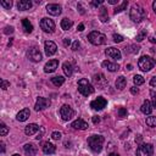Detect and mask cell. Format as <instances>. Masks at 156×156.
Instances as JSON below:
<instances>
[{"label":"cell","instance_id":"cell-44","mask_svg":"<svg viewBox=\"0 0 156 156\" xmlns=\"http://www.w3.org/2000/svg\"><path fill=\"white\" fill-rule=\"evenodd\" d=\"M79 46H80V44H79V41L78 40H76V41H73V44H72V50H78L79 49Z\"/></svg>","mask_w":156,"mask_h":156},{"label":"cell","instance_id":"cell-30","mask_svg":"<svg viewBox=\"0 0 156 156\" xmlns=\"http://www.w3.org/2000/svg\"><path fill=\"white\" fill-rule=\"evenodd\" d=\"M22 24H23V28H24L26 33H32V30H33V26H32V23L29 22V20L23 18V20H22Z\"/></svg>","mask_w":156,"mask_h":156},{"label":"cell","instance_id":"cell-41","mask_svg":"<svg viewBox=\"0 0 156 156\" xmlns=\"http://www.w3.org/2000/svg\"><path fill=\"white\" fill-rule=\"evenodd\" d=\"M9 87H10V82H7V80H5V79H1V89L6 90Z\"/></svg>","mask_w":156,"mask_h":156},{"label":"cell","instance_id":"cell-39","mask_svg":"<svg viewBox=\"0 0 156 156\" xmlns=\"http://www.w3.org/2000/svg\"><path fill=\"white\" fill-rule=\"evenodd\" d=\"M112 38H113V41L115 43H121V41H123V37L122 35H119V34H113L112 35Z\"/></svg>","mask_w":156,"mask_h":156},{"label":"cell","instance_id":"cell-43","mask_svg":"<svg viewBox=\"0 0 156 156\" xmlns=\"http://www.w3.org/2000/svg\"><path fill=\"white\" fill-rule=\"evenodd\" d=\"M102 0H94V1H91L90 2V5L91 6H100V5H102Z\"/></svg>","mask_w":156,"mask_h":156},{"label":"cell","instance_id":"cell-25","mask_svg":"<svg viewBox=\"0 0 156 156\" xmlns=\"http://www.w3.org/2000/svg\"><path fill=\"white\" fill-rule=\"evenodd\" d=\"M62 69H63V73L67 77H71L72 73H73V67H72V63L71 62H65L62 65Z\"/></svg>","mask_w":156,"mask_h":156},{"label":"cell","instance_id":"cell-59","mask_svg":"<svg viewBox=\"0 0 156 156\" xmlns=\"http://www.w3.org/2000/svg\"><path fill=\"white\" fill-rule=\"evenodd\" d=\"M12 156H20V155H18V154H13Z\"/></svg>","mask_w":156,"mask_h":156},{"label":"cell","instance_id":"cell-21","mask_svg":"<svg viewBox=\"0 0 156 156\" xmlns=\"http://www.w3.org/2000/svg\"><path fill=\"white\" fill-rule=\"evenodd\" d=\"M38 130H39V126L35 124V123H30V124L26 126V128H24V133H26L27 135H33V134H35Z\"/></svg>","mask_w":156,"mask_h":156},{"label":"cell","instance_id":"cell-2","mask_svg":"<svg viewBox=\"0 0 156 156\" xmlns=\"http://www.w3.org/2000/svg\"><path fill=\"white\" fill-rule=\"evenodd\" d=\"M105 139L102 135H91L88 138V145L94 152H100L102 150V144Z\"/></svg>","mask_w":156,"mask_h":156},{"label":"cell","instance_id":"cell-10","mask_svg":"<svg viewBox=\"0 0 156 156\" xmlns=\"http://www.w3.org/2000/svg\"><path fill=\"white\" fill-rule=\"evenodd\" d=\"M106 105H107V100L105 98H102V96H99V98H96L95 100H93L90 102V107L93 110H96V111L102 110L104 107H106Z\"/></svg>","mask_w":156,"mask_h":156},{"label":"cell","instance_id":"cell-55","mask_svg":"<svg viewBox=\"0 0 156 156\" xmlns=\"http://www.w3.org/2000/svg\"><path fill=\"white\" fill-rule=\"evenodd\" d=\"M152 9H154V12L156 13V0L152 2Z\"/></svg>","mask_w":156,"mask_h":156},{"label":"cell","instance_id":"cell-20","mask_svg":"<svg viewBox=\"0 0 156 156\" xmlns=\"http://www.w3.org/2000/svg\"><path fill=\"white\" fill-rule=\"evenodd\" d=\"M32 1L30 0H20L18 2H17V7H18V10H21V11H26V10H29L30 7H32Z\"/></svg>","mask_w":156,"mask_h":156},{"label":"cell","instance_id":"cell-37","mask_svg":"<svg viewBox=\"0 0 156 156\" xmlns=\"http://www.w3.org/2000/svg\"><path fill=\"white\" fill-rule=\"evenodd\" d=\"M127 115H128L127 108H124V107H119L118 108V117L119 118H124V117H127Z\"/></svg>","mask_w":156,"mask_h":156},{"label":"cell","instance_id":"cell-32","mask_svg":"<svg viewBox=\"0 0 156 156\" xmlns=\"http://www.w3.org/2000/svg\"><path fill=\"white\" fill-rule=\"evenodd\" d=\"M139 46L138 45H129L128 48H126V52H130V54H136L139 51Z\"/></svg>","mask_w":156,"mask_h":156},{"label":"cell","instance_id":"cell-53","mask_svg":"<svg viewBox=\"0 0 156 156\" xmlns=\"http://www.w3.org/2000/svg\"><path fill=\"white\" fill-rule=\"evenodd\" d=\"M78 30H79V32H82V30H84V24H83V23H80V24L78 26Z\"/></svg>","mask_w":156,"mask_h":156},{"label":"cell","instance_id":"cell-15","mask_svg":"<svg viewBox=\"0 0 156 156\" xmlns=\"http://www.w3.org/2000/svg\"><path fill=\"white\" fill-rule=\"evenodd\" d=\"M57 66H58V60H56V58L50 60L49 62L45 63V66H44V72H45V73H52V72L56 71Z\"/></svg>","mask_w":156,"mask_h":156},{"label":"cell","instance_id":"cell-7","mask_svg":"<svg viewBox=\"0 0 156 156\" xmlns=\"http://www.w3.org/2000/svg\"><path fill=\"white\" fill-rule=\"evenodd\" d=\"M40 28L45 32V33H52L55 30V22L48 17L41 18L40 21Z\"/></svg>","mask_w":156,"mask_h":156},{"label":"cell","instance_id":"cell-57","mask_svg":"<svg viewBox=\"0 0 156 156\" xmlns=\"http://www.w3.org/2000/svg\"><path fill=\"white\" fill-rule=\"evenodd\" d=\"M108 156H119V155H118V154H116V152H111Z\"/></svg>","mask_w":156,"mask_h":156},{"label":"cell","instance_id":"cell-31","mask_svg":"<svg viewBox=\"0 0 156 156\" xmlns=\"http://www.w3.org/2000/svg\"><path fill=\"white\" fill-rule=\"evenodd\" d=\"M127 5H128V1L127 0H124L121 5H117L116 9H115V13H118V12H122L123 10H126L127 9Z\"/></svg>","mask_w":156,"mask_h":156},{"label":"cell","instance_id":"cell-3","mask_svg":"<svg viewBox=\"0 0 156 156\" xmlns=\"http://www.w3.org/2000/svg\"><path fill=\"white\" fill-rule=\"evenodd\" d=\"M154 66H155V60L147 55H143L138 61V67L144 72H149L150 69L154 68Z\"/></svg>","mask_w":156,"mask_h":156},{"label":"cell","instance_id":"cell-13","mask_svg":"<svg viewBox=\"0 0 156 156\" xmlns=\"http://www.w3.org/2000/svg\"><path fill=\"white\" fill-rule=\"evenodd\" d=\"M105 54H106V56H107V57H110V58H113V60H119V58L122 57V55H121V51H119L118 49L113 48V46H111V48H107V49L105 50Z\"/></svg>","mask_w":156,"mask_h":156},{"label":"cell","instance_id":"cell-1","mask_svg":"<svg viewBox=\"0 0 156 156\" xmlns=\"http://www.w3.org/2000/svg\"><path fill=\"white\" fill-rule=\"evenodd\" d=\"M129 17L133 22L139 23L146 17V12L140 5H133L130 7V11H129Z\"/></svg>","mask_w":156,"mask_h":156},{"label":"cell","instance_id":"cell-24","mask_svg":"<svg viewBox=\"0 0 156 156\" xmlns=\"http://www.w3.org/2000/svg\"><path fill=\"white\" fill-rule=\"evenodd\" d=\"M140 110H141V112H143L144 115H150L151 111H152V105H151V102L147 101V100H145V101L143 102Z\"/></svg>","mask_w":156,"mask_h":156},{"label":"cell","instance_id":"cell-34","mask_svg":"<svg viewBox=\"0 0 156 156\" xmlns=\"http://www.w3.org/2000/svg\"><path fill=\"white\" fill-rule=\"evenodd\" d=\"M146 124L149 127H156V116H151L146 118Z\"/></svg>","mask_w":156,"mask_h":156},{"label":"cell","instance_id":"cell-47","mask_svg":"<svg viewBox=\"0 0 156 156\" xmlns=\"http://www.w3.org/2000/svg\"><path fill=\"white\" fill-rule=\"evenodd\" d=\"M99 122H100V117H99V116H94V117H93V123H94V124H98Z\"/></svg>","mask_w":156,"mask_h":156},{"label":"cell","instance_id":"cell-4","mask_svg":"<svg viewBox=\"0 0 156 156\" xmlns=\"http://www.w3.org/2000/svg\"><path fill=\"white\" fill-rule=\"evenodd\" d=\"M94 90H95L94 87L89 83L88 79L82 78V79L78 80V91H79L82 95H84V96H89V95H91V94L94 93Z\"/></svg>","mask_w":156,"mask_h":156},{"label":"cell","instance_id":"cell-5","mask_svg":"<svg viewBox=\"0 0 156 156\" xmlns=\"http://www.w3.org/2000/svg\"><path fill=\"white\" fill-rule=\"evenodd\" d=\"M88 40L93 44V45H102L106 43V35L98 32V30H93L89 33L88 35Z\"/></svg>","mask_w":156,"mask_h":156},{"label":"cell","instance_id":"cell-58","mask_svg":"<svg viewBox=\"0 0 156 156\" xmlns=\"http://www.w3.org/2000/svg\"><path fill=\"white\" fill-rule=\"evenodd\" d=\"M126 67H127V68H128V69H132V65H127V66H126Z\"/></svg>","mask_w":156,"mask_h":156},{"label":"cell","instance_id":"cell-48","mask_svg":"<svg viewBox=\"0 0 156 156\" xmlns=\"http://www.w3.org/2000/svg\"><path fill=\"white\" fill-rule=\"evenodd\" d=\"M150 85H151V87H156V77H152V78H151Z\"/></svg>","mask_w":156,"mask_h":156},{"label":"cell","instance_id":"cell-38","mask_svg":"<svg viewBox=\"0 0 156 156\" xmlns=\"http://www.w3.org/2000/svg\"><path fill=\"white\" fill-rule=\"evenodd\" d=\"M145 37H146V30H141V32L138 33V35H136V41H141V40H144Z\"/></svg>","mask_w":156,"mask_h":156},{"label":"cell","instance_id":"cell-17","mask_svg":"<svg viewBox=\"0 0 156 156\" xmlns=\"http://www.w3.org/2000/svg\"><path fill=\"white\" fill-rule=\"evenodd\" d=\"M72 127H73L74 129L85 130V129L88 128V123H87L84 119H82V118H78V119H76V121H73V122H72Z\"/></svg>","mask_w":156,"mask_h":156},{"label":"cell","instance_id":"cell-11","mask_svg":"<svg viewBox=\"0 0 156 156\" xmlns=\"http://www.w3.org/2000/svg\"><path fill=\"white\" fill-rule=\"evenodd\" d=\"M93 80H94L95 85H98V88H99V89H105V87L107 85V80H106L105 76H104V74H101V73L94 74Z\"/></svg>","mask_w":156,"mask_h":156},{"label":"cell","instance_id":"cell-18","mask_svg":"<svg viewBox=\"0 0 156 156\" xmlns=\"http://www.w3.org/2000/svg\"><path fill=\"white\" fill-rule=\"evenodd\" d=\"M102 67L106 68V69H108L110 72H116L119 68L118 63H115V62H111V61H107V60L102 61Z\"/></svg>","mask_w":156,"mask_h":156},{"label":"cell","instance_id":"cell-26","mask_svg":"<svg viewBox=\"0 0 156 156\" xmlns=\"http://www.w3.org/2000/svg\"><path fill=\"white\" fill-rule=\"evenodd\" d=\"M99 17L101 20V22H107L108 21V13H107V9L101 6L99 10Z\"/></svg>","mask_w":156,"mask_h":156},{"label":"cell","instance_id":"cell-40","mask_svg":"<svg viewBox=\"0 0 156 156\" xmlns=\"http://www.w3.org/2000/svg\"><path fill=\"white\" fill-rule=\"evenodd\" d=\"M51 138L54 140H60L61 139V133L60 132H52L51 133Z\"/></svg>","mask_w":156,"mask_h":156},{"label":"cell","instance_id":"cell-22","mask_svg":"<svg viewBox=\"0 0 156 156\" xmlns=\"http://www.w3.org/2000/svg\"><path fill=\"white\" fill-rule=\"evenodd\" d=\"M55 151H56V147H55L54 144H51V143H49V141H46V143L43 144V152H44V154L51 155V154H54Z\"/></svg>","mask_w":156,"mask_h":156},{"label":"cell","instance_id":"cell-27","mask_svg":"<svg viewBox=\"0 0 156 156\" xmlns=\"http://www.w3.org/2000/svg\"><path fill=\"white\" fill-rule=\"evenodd\" d=\"M126 84H127V80H126V78H124L123 76H119V77L116 79V88H117V89H119V90L124 89Z\"/></svg>","mask_w":156,"mask_h":156},{"label":"cell","instance_id":"cell-42","mask_svg":"<svg viewBox=\"0 0 156 156\" xmlns=\"http://www.w3.org/2000/svg\"><path fill=\"white\" fill-rule=\"evenodd\" d=\"M4 33H5V34H11V33H13V27H11V26L5 27V28H4Z\"/></svg>","mask_w":156,"mask_h":156},{"label":"cell","instance_id":"cell-16","mask_svg":"<svg viewBox=\"0 0 156 156\" xmlns=\"http://www.w3.org/2000/svg\"><path fill=\"white\" fill-rule=\"evenodd\" d=\"M46 11H48V13L51 15V16H58V15L61 13L62 9H61V6H60L58 4H49V5L46 6Z\"/></svg>","mask_w":156,"mask_h":156},{"label":"cell","instance_id":"cell-14","mask_svg":"<svg viewBox=\"0 0 156 156\" xmlns=\"http://www.w3.org/2000/svg\"><path fill=\"white\" fill-rule=\"evenodd\" d=\"M49 105H50V101H49L46 98L39 96V98L37 99V102H35L34 108H35V111H41V110H45Z\"/></svg>","mask_w":156,"mask_h":156},{"label":"cell","instance_id":"cell-35","mask_svg":"<svg viewBox=\"0 0 156 156\" xmlns=\"http://www.w3.org/2000/svg\"><path fill=\"white\" fill-rule=\"evenodd\" d=\"M7 133H9V128L6 127V124H5L4 122H1V123H0V135L4 136V135H6Z\"/></svg>","mask_w":156,"mask_h":156},{"label":"cell","instance_id":"cell-33","mask_svg":"<svg viewBox=\"0 0 156 156\" xmlns=\"http://www.w3.org/2000/svg\"><path fill=\"white\" fill-rule=\"evenodd\" d=\"M133 80H134V84L135 85H141V84H144V78L141 77V76H139V74H136V76H134L133 77Z\"/></svg>","mask_w":156,"mask_h":156},{"label":"cell","instance_id":"cell-56","mask_svg":"<svg viewBox=\"0 0 156 156\" xmlns=\"http://www.w3.org/2000/svg\"><path fill=\"white\" fill-rule=\"evenodd\" d=\"M150 41H151V43H156V39H155L154 37H150Z\"/></svg>","mask_w":156,"mask_h":156},{"label":"cell","instance_id":"cell-36","mask_svg":"<svg viewBox=\"0 0 156 156\" xmlns=\"http://www.w3.org/2000/svg\"><path fill=\"white\" fill-rule=\"evenodd\" d=\"M0 5H1L2 7H5V9L10 10V9L12 7V1H11V0H2V1H0Z\"/></svg>","mask_w":156,"mask_h":156},{"label":"cell","instance_id":"cell-52","mask_svg":"<svg viewBox=\"0 0 156 156\" xmlns=\"http://www.w3.org/2000/svg\"><path fill=\"white\" fill-rule=\"evenodd\" d=\"M141 140H143V136H141V135H138V136L135 138V141H136V143H141Z\"/></svg>","mask_w":156,"mask_h":156},{"label":"cell","instance_id":"cell-54","mask_svg":"<svg viewBox=\"0 0 156 156\" xmlns=\"http://www.w3.org/2000/svg\"><path fill=\"white\" fill-rule=\"evenodd\" d=\"M0 145H1V152H5V144L1 141V144H0Z\"/></svg>","mask_w":156,"mask_h":156},{"label":"cell","instance_id":"cell-29","mask_svg":"<svg viewBox=\"0 0 156 156\" xmlns=\"http://www.w3.org/2000/svg\"><path fill=\"white\" fill-rule=\"evenodd\" d=\"M72 26H73V22H72L69 18H63V20L61 21V28H62L63 30H68Z\"/></svg>","mask_w":156,"mask_h":156},{"label":"cell","instance_id":"cell-23","mask_svg":"<svg viewBox=\"0 0 156 156\" xmlns=\"http://www.w3.org/2000/svg\"><path fill=\"white\" fill-rule=\"evenodd\" d=\"M23 150H24L27 156H34L37 154V146L33 144H26L23 146Z\"/></svg>","mask_w":156,"mask_h":156},{"label":"cell","instance_id":"cell-46","mask_svg":"<svg viewBox=\"0 0 156 156\" xmlns=\"http://www.w3.org/2000/svg\"><path fill=\"white\" fill-rule=\"evenodd\" d=\"M63 45H65V46L71 45V39H69V38H65V39H63Z\"/></svg>","mask_w":156,"mask_h":156},{"label":"cell","instance_id":"cell-8","mask_svg":"<svg viewBox=\"0 0 156 156\" xmlns=\"http://www.w3.org/2000/svg\"><path fill=\"white\" fill-rule=\"evenodd\" d=\"M27 57H28L32 62H39V61H41V54H40L39 49L35 48V46H32V48L28 49V51H27Z\"/></svg>","mask_w":156,"mask_h":156},{"label":"cell","instance_id":"cell-51","mask_svg":"<svg viewBox=\"0 0 156 156\" xmlns=\"http://www.w3.org/2000/svg\"><path fill=\"white\" fill-rule=\"evenodd\" d=\"M107 2L108 4H111V5H118V0H107Z\"/></svg>","mask_w":156,"mask_h":156},{"label":"cell","instance_id":"cell-45","mask_svg":"<svg viewBox=\"0 0 156 156\" xmlns=\"http://www.w3.org/2000/svg\"><path fill=\"white\" fill-rule=\"evenodd\" d=\"M150 94H151V96H152V104H151V105H152V107L156 108V94H155L154 91H151Z\"/></svg>","mask_w":156,"mask_h":156},{"label":"cell","instance_id":"cell-28","mask_svg":"<svg viewBox=\"0 0 156 156\" xmlns=\"http://www.w3.org/2000/svg\"><path fill=\"white\" fill-rule=\"evenodd\" d=\"M51 83H52L55 87H61V85L65 83V78H63L62 76L52 77V78H51Z\"/></svg>","mask_w":156,"mask_h":156},{"label":"cell","instance_id":"cell-49","mask_svg":"<svg viewBox=\"0 0 156 156\" xmlns=\"http://www.w3.org/2000/svg\"><path fill=\"white\" fill-rule=\"evenodd\" d=\"M78 9H79V12H80L82 15H84V13H85V11H84V9L82 7V4H78Z\"/></svg>","mask_w":156,"mask_h":156},{"label":"cell","instance_id":"cell-19","mask_svg":"<svg viewBox=\"0 0 156 156\" xmlns=\"http://www.w3.org/2000/svg\"><path fill=\"white\" fill-rule=\"evenodd\" d=\"M29 115H30L29 108H23V110H21V111L17 113L16 118H17V121H20V122H24V121H27V119H28Z\"/></svg>","mask_w":156,"mask_h":156},{"label":"cell","instance_id":"cell-50","mask_svg":"<svg viewBox=\"0 0 156 156\" xmlns=\"http://www.w3.org/2000/svg\"><path fill=\"white\" fill-rule=\"evenodd\" d=\"M130 91H132V94H138V93H139V90H138V88H135V87H133V88H130Z\"/></svg>","mask_w":156,"mask_h":156},{"label":"cell","instance_id":"cell-12","mask_svg":"<svg viewBox=\"0 0 156 156\" xmlns=\"http://www.w3.org/2000/svg\"><path fill=\"white\" fill-rule=\"evenodd\" d=\"M44 50H45V55H46V56H52V55L56 52L57 46H56V44H55L54 41L46 40L45 44H44Z\"/></svg>","mask_w":156,"mask_h":156},{"label":"cell","instance_id":"cell-9","mask_svg":"<svg viewBox=\"0 0 156 156\" xmlns=\"http://www.w3.org/2000/svg\"><path fill=\"white\" fill-rule=\"evenodd\" d=\"M60 115H61V118H62L63 121H69V119L73 117L74 111H73V108H72L71 106H68V105H62L61 108H60Z\"/></svg>","mask_w":156,"mask_h":156},{"label":"cell","instance_id":"cell-6","mask_svg":"<svg viewBox=\"0 0 156 156\" xmlns=\"http://www.w3.org/2000/svg\"><path fill=\"white\" fill-rule=\"evenodd\" d=\"M154 147L151 144H140L136 149V156H152Z\"/></svg>","mask_w":156,"mask_h":156}]
</instances>
